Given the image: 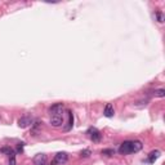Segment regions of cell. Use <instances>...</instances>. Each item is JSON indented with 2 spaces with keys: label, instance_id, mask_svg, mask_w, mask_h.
<instances>
[{
  "label": "cell",
  "instance_id": "cell-1",
  "mask_svg": "<svg viewBox=\"0 0 165 165\" xmlns=\"http://www.w3.org/2000/svg\"><path fill=\"white\" fill-rule=\"evenodd\" d=\"M63 110H65L63 103H56V105H53L51 109H49V114H51V116L63 115Z\"/></svg>",
  "mask_w": 165,
  "mask_h": 165
},
{
  "label": "cell",
  "instance_id": "cell-2",
  "mask_svg": "<svg viewBox=\"0 0 165 165\" xmlns=\"http://www.w3.org/2000/svg\"><path fill=\"white\" fill-rule=\"evenodd\" d=\"M67 154L66 152H58L56 156H54V159H53V164L54 165H62V164H65V163H67Z\"/></svg>",
  "mask_w": 165,
  "mask_h": 165
},
{
  "label": "cell",
  "instance_id": "cell-3",
  "mask_svg": "<svg viewBox=\"0 0 165 165\" xmlns=\"http://www.w3.org/2000/svg\"><path fill=\"white\" fill-rule=\"evenodd\" d=\"M88 134H89V137H90V139H92L93 142H100L101 139H102L101 132L97 130L96 128H90V129L88 130Z\"/></svg>",
  "mask_w": 165,
  "mask_h": 165
},
{
  "label": "cell",
  "instance_id": "cell-4",
  "mask_svg": "<svg viewBox=\"0 0 165 165\" xmlns=\"http://www.w3.org/2000/svg\"><path fill=\"white\" fill-rule=\"evenodd\" d=\"M119 152L123 155H128V154H132V143L130 141H125L121 143L120 148H119Z\"/></svg>",
  "mask_w": 165,
  "mask_h": 165
},
{
  "label": "cell",
  "instance_id": "cell-5",
  "mask_svg": "<svg viewBox=\"0 0 165 165\" xmlns=\"http://www.w3.org/2000/svg\"><path fill=\"white\" fill-rule=\"evenodd\" d=\"M51 124L54 128H59L63 125V115H57V116H51Z\"/></svg>",
  "mask_w": 165,
  "mask_h": 165
},
{
  "label": "cell",
  "instance_id": "cell-6",
  "mask_svg": "<svg viewBox=\"0 0 165 165\" xmlns=\"http://www.w3.org/2000/svg\"><path fill=\"white\" fill-rule=\"evenodd\" d=\"M47 163H48V158H47V155H44V154H38L34 158L35 165H47Z\"/></svg>",
  "mask_w": 165,
  "mask_h": 165
},
{
  "label": "cell",
  "instance_id": "cell-7",
  "mask_svg": "<svg viewBox=\"0 0 165 165\" xmlns=\"http://www.w3.org/2000/svg\"><path fill=\"white\" fill-rule=\"evenodd\" d=\"M31 124H32V119L30 116H23L18 120V126L19 128H27V126H30Z\"/></svg>",
  "mask_w": 165,
  "mask_h": 165
},
{
  "label": "cell",
  "instance_id": "cell-8",
  "mask_svg": "<svg viewBox=\"0 0 165 165\" xmlns=\"http://www.w3.org/2000/svg\"><path fill=\"white\" fill-rule=\"evenodd\" d=\"M105 116L106 117H112L114 116V114H115V111H114V106L111 105V103H107L106 107H105Z\"/></svg>",
  "mask_w": 165,
  "mask_h": 165
},
{
  "label": "cell",
  "instance_id": "cell-9",
  "mask_svg": "<svg viewBox=\"0 0 165 165\" xmlns=\"http://www.w3.org/2000/svg\"><path fill=\"white\" fill-rule=\"evenodd\" d=\"M160 155H161V152L159 150L150 152V155H148V163H155V160H158L160 158Z\"/></svg>",
  "mask_w": 165,
  "mask_h": 165
},
{
  "label": "cell",
  "instance_id": "cell-10",
  "mask_svg": "<svg viewBox=\"0 0 165 165\" xmlns=\"http://www.w3.org/2000/svg\"><path fill=\"white\" fill-rule=\"evenodd\" d=\"M130 143H132V152H138V151H141L143 147L141 141H130Z\"/></svg>",
  "mask_w": 165,
  "mask_h": 165
},
{
  "label": "cell",
  "instance_id": "cell-11",
  "mask_svg": "<svg viewBox=\"0 0 165 165\" xmlns=\"http://www.w3.org/2000/svg\"><path fill=\"white\" fill-rule=\"evenodd\" d=\"M67 114H68V125L65 128V130H70L72 128L74 125V116H72V112L71 111H67Z\"/></svg>",
  "mask_w": 165,
  "mask_h": 165
},
{
  "label": "cell",
  "instance_id": "cell-12",
  "mask_svg": "<svg viewBox=\"0 0 165 165\" xmlns=\"http://www.w3.org/2000/svg\"><path fill=\"white\" fill-rule=\"evenodd\" d=\"M0 152H1V154H8L9 156H13L14 155V151L12 150L10 147H3L1 150H0Z\"/></svg>",
  "mask_w": 165,
  "mask_h": 165
},
{
  "label": "cell",
  "instance_id": "cell-13",
  "mask_svg": "<svg viewBox=\"0 0 165 165\" xmlns=\"http://www.w3.org/2000/svg\"><path fill=\"white\" fill-rule=\"evenodd\" d=\"M155 16H156V19H158V22H160V23H163L164 22V14H163V12L161 10H158L155 13Z\"/></svg>",
  "mask_w": 165,
  "mask_h": 165
},
{
  "label": "cell",
  "instance_id": "cell-14",
  "mask_svg": "<svg viewBox=\"0 0 165 165\" xmlns=\"http://www.w3.org/2000/svg\"><path fill=\"white\" fill-rule=\"evenodd\" d=\"M155 96H156V97H160V98H163V97L165 96V90H164V89L155 90Z\"/></svg>",
  "mask_w": 165,
  "mask_h": 165
},
{
  "label": "cell",
  "instance_id": "cell-15",
  "mask_svg": "<svg viewBox=\"0 0 165 165\" xmlns=\"http://www.w3.org/2000/svg\"><path fill=\"white\" fill-rule=\"evenodd\" d=\"M114 152H115L114 150H103L102 154L103 155H107V156H111V155H114Z\"/></svg>",
  "mask_w": 165,
  "mask_h": 165
},
{
  "label": "cell",
  "instance_id": "cell-16",
  "mask_svg": "<svg viewBox=\"0 0 165 165\" xmlns=\"http://www.w3.org/2000/svg\"><path fill=\"white\" fill-rule=\"evenodd\" d=\"M88 156H90V151L89 150L81 151V158H88Z\"/></svg>",
  "mask_w": 165,
  "mask_h": 165
},
{
  "label": "cell",
  "instance_id": "cell-17",
  "mask_svg": "<svg viewBox=\"0 0 165 165\" xmlns=\"http://www.w3.org/2000/svg\"><path fill=\"white\" fill-rule=\"evenodd\" d=\"M9 165H16V155L9 156Z\"/></svg>",
  "mask_w": 165,
  "mask_h": 165
},
{
  "label": "cell",
  "instance_id": "cell-18",
  "mask_svg": "<svg viewBox=\"0 0 165 165\" xmlns=\"http://www.w3.org/2000/svg\"><path fill=\"white\" fill-rule=\"evenodd\" d=\"M22 147H23V143H19V146H18V148H17V151H18V152H22V151H23V148H22Z\"/></svg>",
  "mask_w": 165,
  "mask_h": 165
}]
</instances>
